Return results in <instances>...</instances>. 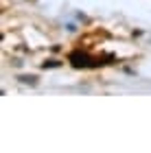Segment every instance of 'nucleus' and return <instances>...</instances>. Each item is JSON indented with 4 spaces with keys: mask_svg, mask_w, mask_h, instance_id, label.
<instances>
[{
    "mask_svg": "<svg viewBox=\"0 0 151 153\" xmlns=\"http://www.w3.org/2000/svg\"><path fill=\"white\" fill-rule=\"evenodd\" d=\"M70 61L77 68H81V66H94L92 64V57H90V55H86V53H72L70 55Z\"/></svg>",
    "mask_w": 151,
    "mask_h": 153,
    "instance_id": "f257e3e1",
    "label": "nucleus"
},
{
    "mask_svg": "<svg viewBox=\"0 0 151 153\" xmlns=\"http://www.w3.org/2000/svg\"><path fill=\"white\" fill-rule=\"evenodd\" d=\"M24 83H35V76H22Z\"/></svg>",
    "mask_w": 151,
    "mask_h": 153,
    "instance_id": "f03ea898",
    "label": "nucleus"
}]
</instances>
